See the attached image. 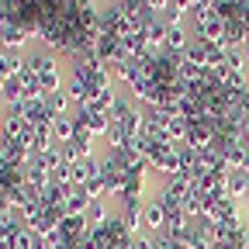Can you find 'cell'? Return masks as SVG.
I'll list each match as a JSON object with an SVG mask.
<instances>
[{"instance_id": "obj_1", "label": "cell", "mask_w": 249, "mask_h": 249, "mask_svg": "<svg viewBox=\"0 0 249 249\" xmlns=\"http://www.w3.org/2000/svg\"><path fill=\"white\" fill-rule=\"evenodd\" d=\"M35 45L31 24L24 21H0V49H14V52H28Z\"/></svg>"}, {"instance_id": "obj_2", "label": "cell", "mask_w": 249, "mask_h": 249, "mask_svg": "<svg viewBox=\"0 0 249 249\" xmlns=\"http://www.w3.org/2000/svg\"><path fill=\"white\" fill-rule=\"evenodd\" d=\"M166 229V208H163V201L160 197H145V204H142V232H163Z\"/></svg>"}, {"instance_id": "obj_3", "label": "cell", "mask_w": 249, "mask_h": 249, "mask_svg": "<svg viewBox=\"0 0 249 249\" xmlns=\"http://www.w3.org/2000/svg\"><path fill=\"white\" fill-rule=\"evenodd\" d=\"M52 118H55V114L49 111L45 97H31V101H24V121L31 124V128H49Z\"/></svg>"}, {"instance_id": "obj_4", "label": "cell", "mask_w": 249, "mask_h": 249, "mask_svg": "<svg viewBox=\"0 0 249 249\" xmlns=\"http://www.w3.org/2000/svg\"><path fill=\"white\" fill-rule=\"evenodd\" d=\"M49 132H52V139H55L59 145H62V142H73V139H76V118H73V111L55 114L52 124H49Z\"/></svg>"}, {"instance_id": "obj_5", "label": "cell", "mask_w": 249, "mask_h": 249, "mask_svg": "<svg viewBox=\"0 0 249 249\" xmlns=\"http://www.w3.org/2000/svg\"><path fill=\"white\" fill-rule=\"evenodd\" d=\"M90 204H93V197L83 191V187H70L66 201H62V214H80V218H87Z\"/></svg>"}, {"instance_id": "obj_6", "label": "cell", "mask_w": 249, "mask_h": 249, "mask_svg": "<svg viewBox=\"0 0 249 249\" xmlns=\"http://www.w3.org/2000/svg\"><path fill=\"white\" fill-rule=\"evenodd\" d=\"M170 4H173V0H145V11H149V14H156V18H163Z\"/></svg>"}]
</instances>
